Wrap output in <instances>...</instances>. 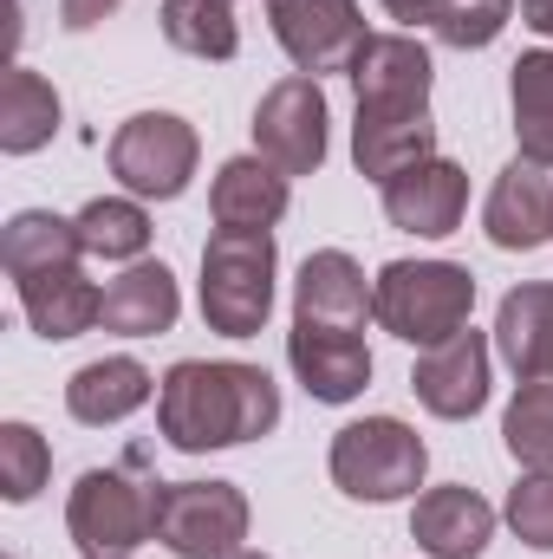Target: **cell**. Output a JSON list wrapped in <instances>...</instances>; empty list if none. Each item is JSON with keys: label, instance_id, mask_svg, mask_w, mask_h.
I'll return each instance as SVG.
<instances>
[{"label": "cell", "instance_id": "cell-13", "mask_svg": "<svg viewBox=\"0 0 553 559\" xmlns=\"http://www.w3.org/2000/svg\"><path fill=\"white\" fill-rule=\"evenodd\" d=\"M286 365H293V378L306 384L313 404H352L372 384V345H365V332H326V325H299L293 319Z\"/></svg>", "mask_w": 553, "mask_h": 559}, {"label": "cell", "instance_id": "cell-15", "mask_svg": "<svg viewBox=\"0 0 553 559\" xmlns=\"http://www.w3.org/2000/svg\"><path fill=\"white\" fill-rule=\"evenodd\" d=\"M462 209H469V169L449 163V156H430V163H416L411 176L385 182V215H391V228L423 235V241L456 235V228H462Z\"/></svg>", "mask_w": 553, "mask_h": 559}, {"label": "cell", "instance_id": "cell-23", "mask_svg": "<svg viewBox=\"0 0 553 559\" xmlns=\"http://www.w3.org/2000/svg\"><path fill=\"white\" fill-rule=\"evenodd\" d=\"M495 352L508 358L515 378L553 371V286L548 280H528V286L502 293V306H495Z\"/></svg>", "mask_w": 553, "mask_h": 559}, {"label": "cell", "instance_id": "cell-30", "mask_svg": "<svg viewBox=\"0 0 553 559\" xmlns=\"http://www.w3.org/2000/svg\"><path fill=\"white\" fill-rule=\"evenodd\" d=\"M515 13H521V0H443L436 20H430V33L443 46H456V52H482V46L502 39V26Z\"/></svg>", "mask_w": 553, "mask_h": 559}, {"label": "cell", "instance_id": "cell-6", "mask_svg": "<svg viewBox=\"0 0 553 559\" xmlns=\"http://www.w3.org/2000/svg\"><path fill=\"white\" fill-rule=\"evenodd\" d=\"M156 547L176 559H228L248 547V495L235 481H156Z\"/></svg>", "mask_w": 553, "mask_h": 559}, {"label": "cell", "instance_id": "cell-33", "mask_svg": "<svg viewBox=\"0 0 553 559\" xmlns=\"http://www.w3.org/2000/svg\"><path fill=\"white\" fill-rule=\"evenodd\" d=\"M436 7H443V0H385V13H391V20H404V26H430V20H436Z\"/></svg>", "mask_w": 553, "mask_h": 559}, {"label": "cell", "instance_id": "cell-18", "mask_svg": "<svg viewBox=\"0 0 553 559\" xmlns=\"http://www.w3.org/2000/svg\"><path fill=\"white\" fill-rule=\"evenodd\" d=\"M293 176L274 169L261 150L255 156H228L222 169H215V182H209V215H215V228H274L280 215H286V189Z\"/></svg>", "mask_w": 553, "mask_h": 559}, {"label": "cell", "instance_id": "cell-27", "mask_svg": "<svg viewBox=\"0 0 553 559\" xmlns=\"http://www.w3.org/2000/svg\"><path fill=\"white\" fill-rule=\"evenodd\" d=\"M79 241H85V254L92 261H143L150 254V209H143L138 195H98V202H85L79 215Z\"/></svg>", "mask_w": 553, "mask_h": 559}, {"label": "cell", "instance_id": "cell-36", "mask_svg": "<svg viewBox=\"0 0 553 559\" xmlns=\"http://www.w3.org/2000/svg\"><path fill=\"white\" fill-rule=\"evenodd\" d=\"M228 7H235V0H228Z\"/></svg>", "mask_w": 553, "mask_h": 559}, {"label": "cell", "instance_id": "cell-25", "mask_svg": "<svg viewBox=\"0 0 553 559\" xmlns=\"http://www.w3.org/2000/svg\"><path fill=\"white\" fill-rule=\"evenodd\" d=\"M508 105H515L521 156L553 169V46H534L508 66Z\"/></svg>", "mask_w": 553, "mask_h": 559}, {"label": "cell", "instance_id": "cell-11", "mask_svg": "<svg viewBox=\"0 0 553 559\" xmlns=\"http://www.w3.org/2000/svg\"><path fill=\"white\" fill-rule=\"evenodd\" d=\"M293 319L299 325H326V332H365V319H378L372 280L345 248H319L299 261L293 280Z\"/></svg>", "mask_w": 553, "mask_h": 559}, {"label": "cell", "instance_id": "cell-24", "mask_svg": "<svg viewBox=\"0 0 553 559\" xmlns=\"http://www.w3.org/2000/svg\"><path fill=\"white\" fill-rule=\"evenodd\" d=\"M59 92L33 72V66H7L0 79V150L7 156H33L59 138Z\"/></svg>", "mask_w": 553, "mask_h": 559}, {"label": "cell", "instance_id": "cell-1", "mask_svg": "<svg viewBox=\"0 0 553 559\" xmlns=\"http://www.w3.org/2000/svg\"><path fill=\"white\" fill-rule=\"evenodd\" d=\"M156 429L183 455L261 442L280 429V391L261 365L242 358H183L156 384Z\"/></svg>", "mask_w": 553, "mask_h": 559}, {"label": "cell", "instance_id": "cell-9", "mask_svg": "<svg viewBox=\"0 0 553 559\" xmlns=\"http://www.w3.org/2000/svg\"><path fill=\"white\" fill-rule=\"evenodd\" d=\"M326 138H332V111H326L319 79L306 72L268 85V98L255 105V150L286 176H313L326 163Z\"/></svg>", "mask_w": 553, "mask_h": 559}, {"label": "cell", "instance_id": "cell-32", "mask_svg": "<svg viewBox=\"0 0 553 559\" xmlns=\"http://www.w3.org/2000/svg\"><path fill=\"white\" fill-rule=\"evenodd\" d=\"M118 7H125V0H59V26H66V33H92V26L111 20Z\"/></svg>", "mask_w": 553, "mask_h": 559}, {"label": "cell", "instance_id": "cell-28", "mask_svg": "<svg viewBox=\"0 0 553 559\" xmlns=\"http://www.w3.org/2000/svg\"><path fill=\"white\" fill-rule=\"evenodd\" d=\"M502 442L521 468H553V371L521 378L502 417Z\"/></svg>", "mask_w": 553, "mask_h": 559}, {"label": "cell", "instance_id": "cell-31", "mask_svg": "<svg viewBox=\"0 0 553 559\" xmlns=\"http://www.w3.org/2000/svg\"><path fill=\"white\" fill-rule=\"evenodd\" d=\"M508 527H515L521 547L553 554V468H528L508 488Z\"/></svg>", "mask_w": 553, "mask_h": 559}, {"label": "cell", "instance_id": "cell-7", "mask_svg": "<svg viewBox=\"0 0 553 559\" xmlns=\"http://www.w3.org/2000/svg\"><path fill=\"white\" fill-rule=\"evenodd\" d=\"M196 163H202V138H196V124L176 118V111H138V118H125L118 138H111V176H118L125 195H138V202H176V195L189 189Z\"/></svg>", "mask_w": 553, "mask_h": 559}, {"label": "cell", "instance_id": "cell-29", "mask_svg": "<svg viewBox=\"0 0 553 559\" xmlns=\"http://www.w3.org/2000/svg\"><path fill=\"white\" fill-rule=\"evenodd\" d=\"M46 475H52V442L20 417L0 423V495H7L13 508H26V501L46 488Z\"/></svg>", "mask_w": 553, "mask_h": 559}, {"label": "cell", "instance_id": "cell-14", "mask_svg": "<svg viewBox=\"0 0 553 559\" xmlns=\"http://www.w3.org/2000/svg\"><path fill=\"white\" fill-rule=\"evenodd\" d=\"M482 235H489L502 254H534L541 241H553V182H548L541 163L515 156V163L495 176V189H489V202H482Z\"/></svg>", "mask_w": 553, "mask_h": 559}, {"label": "cell", "instance_id": "cell-8", "mask_svg": "<svg viewBox=\"0 0 553 559\" xmlns=\"http://www.w3.org/2000/svg\"><path fill=\"white\" fill-rule=\"evenodd\" d=\"M268 26H274L280 52L293 59V72H306V79L352 72V59L372 39L358 0H268Z\"/></svg>", "mask_w": 553, "mask_h": 559}, {"label": "cell", "instance_id": "cell-16", "mask_svg": "<svg viewBox=\"0 0 553 559\" xmlns=\"http://www.w3.org/2000/svg\"><path fill=\"white\" fill-rule=\"evenodd\" d=\"M411 540L430 559H482L495 540V508L475 488H430L411 508Z\"/></svg>", "mask_w": 553, "mask_h": 559}, {"label": "cell", "instance_id": "cell-12", "mask_svg": "<svg viewBox=\"0 0 553 559\" xmlns=\"http://www.w3.org/2000/svg\"><path fill=\"white\" fill-rule=\"evenodd\" d=\"M436 66L411 33H372L365 52L352 59V92L358 111H430Z\"/></svg>", "mask_w": 553, "mask_h": 559}, {"label": "cell", "instance_id": "cell-10", "mask_svg": "<svg viewBox=\"0 0 553 559\" xmlns=\"http://www.w3.org/2000/svg\"><path fill=\"white\" fill-rule=\"evenodd\" d=\"M411 391H416V404H423L430 417L469 423L482 404H489V338L469 325V332L430 345V352L416 358V371H411Z\"/></svg>", "mask_w": 553, "mask_h": 559}, {"label": "cell", "instance_id": "cell-4", "mask_svg": "<svg viewBox=\"0 0 553 559\" xmlns=\"http://www.w3.org/2000/svg\"><path fill=\"white\" fill-rule=\"evenodd\" d=\"M326 468H332V488H339V495L385 508V501H404V495L423 488L430 449H423V436H416L411 423L358 417V423H345V429L332 436Z\"/></svg>", "mask_w": 553, "mask_h": 559}, {"label": "cell", "instance_id": "cell-5", "mask_svg": "<svg viewBox=\"0 0 553 559\" xmlns=\"http://www.w3.org/2000/svg\"><path fill=\"white\" fill-rule=\"evenodd\" d=\"M66 534L85 559H131L156 540V495L125 468H85L66 501Z\"/></svg>", "mask_w": 553, "mask_h": 559}, {"label": "cell", "instance_id": "cell-20", "mask_svg": "<svg viewBox=\"0 0 553 559\" xmlns=\"http://www.w3.org/2000/svg\"><path fill=\"white\" fill-rule=\"evenodd\" d=\"M183 312V293H176V274L163 261H131L118 280H105V332L118 338H163Z\"/></svg>", "mask_w": 553, "mask_h": 559}, {"label": "cell", "instance_id": "cell-26", "mask_svg": "<svg viewBox=\"0 0 553 559\" xmlns=\"http://www.w3.org/2000/svg\"><path fill=\"white\" fill-rule=\"evenodd\" d=\"M156 26H163V39L176 52L209 59V66H222V59L242 52V26H235V7L228 0H163Z\"/></svg>", "mask_w": 553, "mask_h": 559}, {"label": "cell", "instance_id": "cell-3", "mask_svg": "<svg viewBox=\"0 0 553 559\" xmlns=\"http://www.w3.org/2000/svg\"><path fill=\"white\" fill-rule=\"evenodd\" d=\"M274 228H215L202 248V319L222 338H255L274 312Z\"/></svg>", "mask_w": 553, "mask_h": 559}, {"label": "cell", "instance_id": "cell-22", "mask_svg": "<svg viewBox=\"0 0 553 559\" xmlns=\"http://www.w3.org/2000/svg\"><path fill=\"white\" fill-rule=\"evenodd\" d=\"M20 312L39 338L66 345L79 332H92L105 319V286H92L85 267H59V274H39V280H20Z\"/></svg>", "mask_w": 553, "mask_h": 559}, {"label": "cell", "instance_id": "cell-17", "mask_svg": "<svg viewBox=\"0 0 553 559\" xmlns=\"http://www.w3.org/2000/svg\"><path fill=\"white\" fill-rule=\"evenodd\" d=\"M436 156V118L430 111H358L352 124V163L365 182H398L416 163Z\"/></svg>", "mask_w": 553, "mask_h": 559}, {"label": "cell", "instance_id": "cell-35", "mask_svg": "<svg viewBox=\"0 0 553 559\" xmlns=\"http://www.w3.org/2000/svg\"><path fill=\"white\" fill-rule=\"evenodd\" d=\"M228 559H268V554H255V547H242V554H228Z\"/></svg>", "mask_w": 553, "mask_h": 559}, {"label": "cell", "instance_id": "cell-2", "mask_svg": "<svg viewBox=\"0 0 553 559\" xmlns=\"http://www.w3.org/2000/svg\"><path fill=\"white\" fill-rule=\"evenodd\" d=\"M372 299H378V325L391 338L430 352V345L469 332L475 274L456 267V261H385L378 280H372Z\"/></svg>", "mask_w": 553, "mask_h": 559}, {"label": "cell", "instance_id": "cell-21", "mask_svg": "<svg viewBox=\"0 0 553 559\" xmlns=\"http://www.w3.org/2000/svg\"><path fill=\"white\" fill-rule=\"evenodd\" d=\"M85 261V241H79V222L52 215V209H20L7 215L0 228V267L7 280H39V274H59V267H79Z\"/></svg>", "mask_w": 553, "mask_h": 559}, {"label": "cell", "instance_id": "cell-34", "mask_svg": "<svg viewBox=\"0 0 553 559\" xmlns=\"http://www.w3.org/2000/svg\"><path fill=\"white\" fill-rule=\"evenodd\" d=\"M521 26H534L541 39H553V0H521Z\"/></svg>", "mask_w": 553, "mask_h": 559}, {"label": "cell", "instance_id": "cell-19", "mask_svg": "<svg viewBox=\"0 0 553 559\" xmlns=\"http://www.w3.org/2000/svg\"><path fill=\"white\" fill-rule=\"evenodd\" d=\"M156 384L163 378H150L138 358H92V365H79L66 378V411L85 429H111V423L138 417L143 404L156 397Z\"/></svg>", "mask_w": 553, "mask_h": 559}]
</instances>
